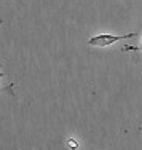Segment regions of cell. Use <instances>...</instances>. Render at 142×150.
I'll return each instance as SVG.
<instances>
[{
    "mask_svg": "<svg viewBox=\"0 0 142 150\" xmlns=\"http://www.w3.org/2000/svg\"><path fill=\"white\" fill-rule=\"evenodd\" d=\"M136 37L134 32L131 34H125V35H112V34H99V35H94L88 40V45L91 46H99V48H105V46H110L113 45L115 42H120V40H128V38H133Z\"/></svg>",
    "mask_w": 142,
    "mask_h": 150,
    "instance_id": "6da1fadb",
    "label": "cell"
},
{
    "mask_svg": "<svg viewBox=\"0 0 142 150\" xmlns=\"http://www.w3.org/2000/svg\"><path fill=\"white\" fill-rule=\"evenodd\" d=\"M126 50H139V51H142V40H141V45L136 46V48H131V46H125V51Z\"/></svg>",
    "mask_w": 142,
    "mask_h": 150,
    "instance_id": "3957f363",
    "label": "cell"
},
{
    "mask_svg": "<svg viewBox=\"0 0 142 150\" xmlns=\"http://www.w3.org/2000/svg\"><path fill=\"white\" fill-rule=\"evenodd\" d=\"M67 145H69L70 150H77V149H78V142L73 141V139H69V141H67Z\"/></svg>",
    "mask_w": 142,
    "mask_h": 150,
    "instance_id": "7a4b0ae2",
    "label": "cell"
}]
</instances>
